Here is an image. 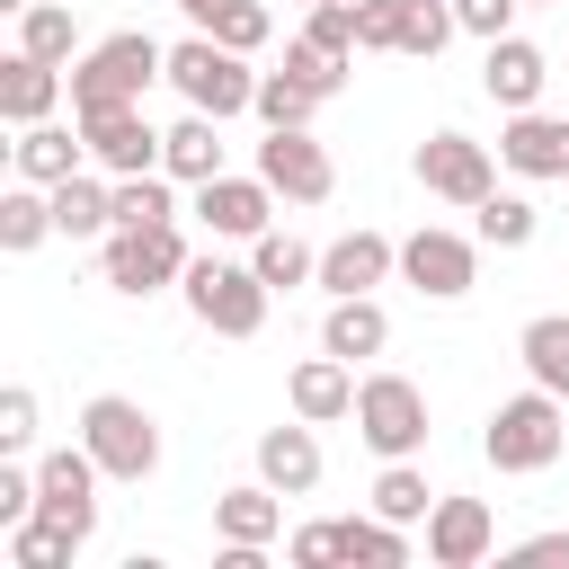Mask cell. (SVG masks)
<instances>
[{
    "label": "cell",
    "mask_w": 569,
    "mask_h": 569,
    "mask_svg": "<svg viewBox=\"0 0 569 569\" xmlns=\"http://www.w3.org/2000/svg\"><path fill=\"white\" fill-rule=\"evenodd\" d=\"M356 436H365L382 462L418 453V445H427V391H418L409 373H373V382H356Z\"/></svg>",
    "instance_id": "8992f818"
},
{
    "label": "cell",
    "mask_w": 569,
    "mask_h": 569,
    "mask_svg": "<svg viewBox=\"0 0 569 569\" xmlns=\"http://www.w3.org/2000/svg\"><path fill=\"white\" fill-rule=\"evenodd\" d=\"M293 418H311V427H329V418H356V365L347 356H311V365H293Z\"/></svg>",
    "instance_id": "44dd1931"
},
{
    "label": "cell",
    "mask_w": 569,
    "mask_h": 569,
    "mask_svg": "<svg viewBox=\"0 0 569 569\" xmlns=\"http://www.w3.org/2000/svg\"><path fill=\"white\" fill-rule=\"evenodd\" d=\"M27 445H36V391L9 382L0 391V453H27Z\"/></svg>",
    "instance_id": "ab89813d"
},
{
    "label": "cell",
    "mask_w": 569,
    "mask_h": 569,
    "mask_svg": "<svg viewBox=\"0 0 569 569\" xmlns=\"http://www.w3.org/2000/svg\"><path fill=\"white\" fill-rule=\"evenodd\" d=\"M258 480L284 489V498H311V489H320V436H311V418L258 436Z\"/></svg>",
    "instance_id": "2e32d148"
},
{
    "label": "cell",
    "mask_w": 569,
    "mask_h": 569,
    "mask_svg": "<svg viewBox=\"0 0 569 569\" xmlns=\"http://www.w3.org/2000/svg\"><path fill=\"white\" fill-rule=\"evenodd\" d=\"M516 356H525V373H533L542 391H560V400H569V320H560V311H542V320H525V338H516Z\"/></svg>",
    "instance_id": "d4e9b609"
},
{
    "label": "cell",
    "mask_w": 569,
    "mask_h": 569,
    "mask_svg": "<svg viewBox=\"0 0 569 569\" xmlns=\"http://www.w3.org/2000/svg\"><path fill=\"white\" fill-rule=\"evenodd\" d=\"M178 284H187V311H196L213 338H258V329H267V293H276V284H267L258 267L187 258V276H178Z\"/></svg>",
    "instance_id": "3957f363"
},
{
    "label": "cell",
    "mask_w": 569,
    "mask_h": 569,
    "mask_svg": "<svg viewBox=\"0 0 569 569\" xmlns=\"http://www.w3.org/2000/svg\"><path fill=\"white\" fill-rule=\"evenodd\" d=\"M0 9H9V18H27V9H36V0H0Z\"/></svg>",
    "instance_id": "7dc6e473"
},
{
    "label": "cell",
    "mask_w": 569,
    "mask_h": 569,
    "mask_svg": "<svg viewBox=\"0 0 569 569\" xmlns=\"http://www.w3.org/2000/svg\"><path fill=\"white\" fill-rule=\"evenodd\" d=\"M98 276H107L116 293H160V284H178V276H187V240H178V222L107 231V249H98Z\"/></svg>",
    "instance_id": "52a82bcc"
},
{
    "label": "cell",
    "mask_w": 569,
    "mask_h": 569,
    "mask_svg": "<svg viewBox=\"0 0 569 569\" xmlns=\"http://www.w3.org/2000/svg\"><path fill=\"white\" fill-rule=\"evenodd\" d=\"M489 542H498V516L480 498H436L427 507V560L436 569H471V560H489Z\"/></svg>",
    "instance_id": "4fadbf2b"
},
{
    "label": "cell",
    "mask_w": 569,
    "mask_h": 569,
    "mask_svg": "<svg viewBox=\"0 0 569 569\" xmlns=\"http://www.w3.org/2000/svg\"><path fill=\"white\" fill-rule=\"evenodd\" d=\"M498 160L516 178H569V116H542V107H516L507 133H498Z\"/></svg>",
    "instance_id": "5bb4252c"
},
{
    "label": "cell",
    "mask_w": 569,
    "mask_h": 569,
    "mask_svg": "<svg viewBox=\"0 0 569 569\" xmlns=\"http://www.w3.org/2000/svg\"><path fill=\"white\" fill-rule=\"evenodd\" d=\"M53 222H62L71 240L116 231V187H98V178H62V187H53Z\"/></svg>",
    "instance_id": "4316f807"
},
{
    "label": "cell",
    "mask_w": 569,
    "mask_h": 569,
    "mask_svg": "<svg viewBox=\"0 0 569 569\" xmlns=\"http://www.w3.org/2000/svg\"><path fill=\"white\" fill-rule=\"evenodd\" d=\"M18 178H36V187H62V178H80V160H89V133H71V124H18Z\"/></svg>",
    "instance_id": "d6986e66"
},
{
    "label": "cell",
    "mask_w": 569,
    "mask_h": 569,
    "mask_svg": "<svg viewBox=\"0 0 569 569\" xmlns=\"http://www.w3.org/2000/svg\"><path fill=\"white\" fill-rule=\"evenodd\" d=\"M516 560H542V569H560V560H569V533H533V542H516Z\"/></svg>",
    "instance_id": "f6af8a7d"
},
{
    "label": "cell",
    "mask_w": 569,
    "mask_h": 569,
    "mask_svg": "<svg viewBox=\"0 0 569 569\" xmlns=\"http://www.w3.org/2000/svg\"><path fill=\"white\" fill-rule=\"evenodd\" d=\"M542 80H551V62H542V44H525V36H489V62H480V89L516 116V107H533L542 98Z\"/></svg>",
    "instance_id": "e0dca14e"
},
{
    "label": "cell",
    "mask_w": 569,
    "mask_h": 569,
    "mask_svg": "<svg viewBox=\"0 0 569 569\" xmlns=\"http://www.w3.org/2000/svg\"><path fill=\"white\" fill-rule=\"evenodd\" d=\"M453 27H462L453 0H400V44H391V53H427V62H436V53L453 44Z\"/></svg>",
    "instance_id": "1f68e13d"
},
{
    "label": "cell",
    "mask_w": 569,
    "mask_h": 569,
    "mask_svg": "<svg viewBox=\"0 0 569 569\" xmlns=\"http://www.w3.org/2000/svg\"><path fill=\"white\" fill-rule=\"evenodd\" d=\"M258 178L284 196V204H320L329 187H338V169H329V151L302 133V124H267V142H258Z\"/></svg>",
    "instance_id": "9c48e42d"
},
{
    "label": "cell",
    "mask_w": 569,
    "mask_h": 569,
    "mask_svg": "<svg viewBox=\"0 0 569 569\" xmlns=\"http://www.w3.org/2000/svg\"><path fill=\"white\" fill-rule=\"evenodd\" d=\"M338 560H373V569H400L409 542L391 516H338Z\"/></svg>",
    "instance_id": "f546056e"
},
{
    "label": "cell",
    "mask_w": 569,
    "mask_h": 569,
    "mask_svg": "<svg viewBox=\"0 0 569 569\" xmlns=\"http://www.w3.org/2000/svg\"><path fill=\"white\" fill-rule=\"evenodd\" d=\"M178 9H187V18H196V27H213V18H222V9H231V0H178Z\"/></svg>",
    "instance_id": "bcb514c9"
},
{
    "label": "cell",
    "mask_w": 569,
    "mask_h": 569,
    "mask_svg": "<svg viewBox=\"0 0 569 569\" xmlns=\"http://www.w3.org/2000/svg\"><path fill=\"white\" fill-rule=\"evenodd\" d=\"M80 445L98 453L107 480H151V471H160V427H151V409L124 400V391H98V400L80 409Z\"/></svg>",
    "instance_id": "277c9868"
},
{
    "label": "cell",
    "mask_w": 569,
    "mask_h": 569,
    "mask_svg": "<svg viewBox=\"0 0 569 569\" xmlns=\"http://www.w3.org/2000/svg\"><path fill=\"white\" fill-rule=\"evenodd\" d=\"M169 80H178V98L204 107V116H240V107H258V71H249V53H231L222 36H187V44H169Z\"/></svg>",
    "instance_id": "5b68a950"
},
{
    "label": "cell",
    "mask_w": 569,
    "mask_h": 569,
    "mask_svg": "<svg viewBox=\"0 0 569 569\" xmlns=\"http://www.w3.org/2000/svg\"><path fill=\"white\" fill-rule=\"evenodd\" d=\"M347 62H356V53H329V44H311V36H293V44H284V71H293V80H311L320 98H338Z\"/></svg>",
    "instance_id": "8d00e7d4"
},
{
    "label": "cell",
    "mask_w": 569,
    "mask_h": 569,
    "mask_svg": "<svg viewBox=\"0 0 569 569\" xmlns=\"http://www.w3.org/2000/svg\"><path fill=\"white\" fill-rule=\"evenodd\" d=\"M418 187L445 196V204H480V196L498 187L489 142H471V133H427V142H418Z\"/></svg>",
    "instance_id": "30bf717a"
},
{
    "label": "cell",
    "mask_w": 569,
    "mask_h": 569,
    "mask_svg": "<svg viewBox=\"0 0 569 569\" xmlns=\"http://www.w3.org/2000/svg\"><path fill=\"white\" fill-rule=\"evenodd\" d=\"M196 213H204V231H222V240H258L267 231V213H276V187L267 178H204L196 187Z\"/></svg>",
    "instance_id": "9a60e30c"
},
{
    "label": "cell",
    "mask_w": 569,
    "mask_h": 569,
    "mask_svg": "<svg viewBox=\"0 0 569 569\" xmlns=\"http://www.w3.org/2000/svg\"><path fill=\"white\" fill-rule=\"evenodd\" d=\"M391 267H400V249H391L382 231H347V240L320 249V284H329V293H373Z\"/></svg>",
    "instance_id": "ffe728a7"
},
{
    "label": "cell",
    "mask_w": 569,
    "mask_h": 569,
    "mask_svg": "<svg viewBox=\"0 0 569 569\" xmlns=\"http://www.w3.org/2000/svg\"><path fill=\"white\" fill-rule=\"evenodd\" d=\"M436 507V489H427V471L400 453V462H382V480H373V516H391V525H418Z\"/></svg>",
    "instance_id": "f1b7e54d"
},
{
    "label": "cell",
    "mask_w": 569,
    "mask_h": 569,
    "mask_svg": "<svg viewBox=\"0 0 569 569\" xmlns=\"http://www.w3.org/2000/svg\"><path fill=\"white\" fill-rule=\"evenodd\" d=\"M18 53H36V62H71V9L36 0V9L18 18Z\"/></svg>",
    "instance_id": "d6a6232c"
},
{
    "label": "cell",
    "mask_w": 569,
    "mask_h": 569,
    "mask_svg": "<svg viewBox=\"0 0 569 569\" xmlns=\"http://www.w3.org/2000/svg\"><path fill=\"white\" fill-rule=\"evenodd\" d=\"M249 267L267 276V284H302V276H320V258L293 240V231H258V249H249Z\"/></svg>",
    "instance_id": "d590c367"
},
{
    "label": "cell",
    "mask_w": 569,
    "mask_h": 569,
    "mask_svg": "<svg viewBox=\"0 0 569 569\" xmlns=\"http://www.w3.org/2000/svg\"><path fill=\"white\" fill-rule=\"evenodd\" d=\"M44 231H62V222H53V187L18 178V187L0 196V249H36Z\"/></svg>",
    "instance_id": "484cf974"
},
{
    "label": "cell",
    "mask_w": 569,
    "mask_h": 569,
    "mask_svg": "<svg viewBox=\"0 0 569 569\" xmlns=\"http://www.w3.org/2000/svg\"><path fill=\"white\" fill-rule=\"evenodd\" d=\"M516 9H525V0H453L462 36H480V44H489V36H507V18H516Z\"/></svg>",
    "instance_id": "b9f144b4"
},
{
    "label": "cell",
    "mask_w": 569,
    "mask_h": 569,
    "mask_svg": "<svg viewBox=\"0 0 569 569\" xmlns=\"http://www.w3.org/2000/svg\"><path fill=\"white\" fill-rule=\"evenodd\" d=\"M560 445H569V418H560V391H542V382L516 391V400H498L489 409V436H480V453L498 471H551Z\"/></svg>",
    "instance_id": "7a4b0ae2"
},
{
    "label": "cell",
    "mask_w": 569,
    "mask_h": 569,
    "mask_svg": "<svg viewBox=\"0 0 569 569\" xmlns=\"http://www.w3.org/2000/svg\"><path fill=\"white\" fill-rule=\"evenodd\" d=\"M284 551H293V569H338V525H302Z\"/></svg>",
    "instance_id": "7bdbcfd3"
},
{
    "label": "cell",
    "mask_w": 569,
    "mask_h": 569,
    "mask_svg": "<svg viewBox=\"0 0 569 569\" xmlns=\"http://www.w3.org/2000/svg\"><path fill=\"white\" fill-rule=\"evenodd\" d=\"M213 124H222V116L187 107V124H169V142H160V169H169V178H187V187L222 178V133H213Z\"/></svg>",
    "instance_id": "603a6c76"
},
{
    "label": "cell",
    "mask_w": 569,
    "mask_h": 569,
    "mask_svg": "<svg viewBox=\"0 0 569 569\" xmlns=\"http://www.w3.org/2000/svg\"><path fill=\"white\" fill-rule=\"evenodd\" d=\"M302 36L329 44V53H356V0H311V27Z\"/></svg>",
    "instance_id": "60d3db41"
},
{
    "label": "cell",
    "mask_w": 569,
    "mask_h": 569,
    "mask_svg": "<svg viewBox=\"0 0 569 569\" xmlns=\"http://www.w3.org/2000/svg\"><path fill=\"white\" fill-rule=\"evenodd\" d=\"M471 213H480V240H489V249H525V240H533V204H525V196H498V187H489Z\"/></svg>",
    "instance_id": "e575fe53"
},
{
    "label": "cell",
    "mask_w": 569,
    "mask_h": 569,
    "mask_svg": "<svg viewBox=\"0 0 569 569\" xmlns=\"http://www.w3.org/2000/svg\"><path fill=\"white\" fill-rule=\"evenodd\" d=\"M80 133H89V160H98L107 178L160 169V142H169V133L142 124V107H98V116H80Z\"/></svg>",
    "instance_id": "7c38bea8"
},
{
    "label": "cell",
    "mask_w": 569,
    "mask_h": 569,
    "mask_svg": "<svg viewBox=\"0 0 569 569\" xmlns=\"http://www.w3.org/2000/svg\"><path fill=\"white\" fill-rule=\"evenodd\" d=\"M382 338H391V320H382V302H373V293H338V302H329V320H320V347H329V356H347V365H356V356H382Z\"/></svg>",
    "instance_id": "cb8c5ba5"
},
{
    "label": "cell",
    "mask_w": 569,
    "mask_h": 569,
    "mask_svg": "<svg viewBox=\"0 0 569 569\" xmlns=\"http://www.w3.org/2000/svg\"><path fill=\"white\" fill-rule=\"evenodd\" d=\"M204 36H222V44H231V53H258V44H267V36H276V18H267V9H258V0H231V9H222V18H213V27H204Z\"/></svg>",
    "instance_id": "74e56055"
},
{
    "label": "cell",
    "mask_w": 569,
    "mask_h": 569,
    "mask_svg": "<svg viewBox=\"0 0 569 569\" xmlns=\"http://www.w3.org/2000/svg\"><path fill=\"white\" fill-rule=\"evenodd\" d=\"M400 276L418 284V293H436V302H453V293H471V276H480V249L462 240V231H409L400 240Z\"/></svg>",
    "instance_id": "8fae6325"
},
{
    "label": "cell",
    "mask_w": 569,
    "mask_h": 569,
    "mask_svg": "<svg viewBox=\"0 0 569 569\" xmlns=\"http://www.w3.org/2000/svg\"><path fill=\"white\" fill-rule=\"evenodd\" d=\"M98 480H107V471H98L89 445H53V453L36 462V516H53L62 533L89 542V533H98Z\"/></svg>",
    "instance_id": "ba28073f"
},
{
    "label": "cell",
    "mask_w": 569,
    "mask_h": 569,
    "mask_svg": "<svg viewBox=\"0 0 569 569\" xmlns=\"http://www.w3.org/2000/svg\"><path fill=\"white\" fill-rule=\"evenodd\" d=\"M213 533H222V542H249V551H267V542L284 533V489H267V480H240V489H222V498H213Z\"/></svg>",
    "instance_id": "ac0fdd59"
},
{
    "label": "cell",
    "mask_w": 569,
    "mask_h": 569,
    "mask_svg": "<svg viewBox=\"0 0 569 569\" xmlns=\"http://www.w3.org/2000/svg\"><path fill=\"white\" fill-rule=\"evenodd\" d=\"M27 516H36V471L0 462V525H27Z\"/></svg>",
    "instance_id": "ee69618b"
},
{
    "label": "cell",
    "mask_w": 569,
    "mask_h": 569,
    "mask_svg": "<svg viewBox=\"0 0 569 569\" xmlns=\"http://www.w3.org/2000/svg\"><path fill=\"white\" fill-rule=\"evenodd\" d=\"M71 551H80V533H62L53 516L9 525V569H71Z\"/></svg>",
    "instance_id": "4dcf8cb0"
},
{
    "label": "cell",
    "mask_w": 569,
    "mask_h": 569,
    "mask_svg": "<svg viewBox=\"0 0 569 569\" xmlns=\"http://www.w3.org/2000/svg\"><path fill=\"white\" fill-rule=\"evenodd\" d=\"M400 44V0H356V53H391Z\"/></svg>",
    "instance_id": "f35d334b"
},
{
    "label": "cell",
    "mask_w": 569,
    "mask_h": 569,
    "mask_svg": "<svg viewBox=\"0 0 569 569\" xmlns=\"http://www.w3.org/2000/svg\"><path fill=\"white\" fill-rule=\"evenodd\" d=\"M53 107H62V62L9 53V62H0V116H9V124H44Z\"/></svg>",
    "instance_id": "7402d4cb"
},
{
    "label": "cell",
    "mask_w": 569,
    "mask_h": 569,
    "mask_svg": "<svg viewBox=\"0 0 569 569\" xmlns=\"http://www.w3.org/2000/svg\"><path fill=\"white\" fill-rule=\"evenodd\" d=\"M258 116H267V124H311V116H320V89L293 80V71H267V80H258Z\"/></svg>",
    "instance_id": "836d02e7"
},
{
    "label": "cell",
    "mask_w": 569,
    "mask_h": 569,
    "mask_svg": "<svg viewBox=\"0 0 569 569\" xmlns=\"http://www.w3.org/2000/svg\"><path fill=\"white\" fill-rule=\"evenodd\" d=\"M142 222H178V204H169V169H133V178H116V231H142Z\"/></svg>",
    "instance_id": "83f0119b"
},
{
    "label": "cell",
    "mask_w": 569,
    "mask_h": 569,
    "mask_svg": "<svg viewBox=\"0 0 569 569\" xmlns=\"http://www.w3.org/2000/svg\"><path fill=\"white\" fill-rule=\"evenodd\" d=\"M169 80V53L124 27V36H98L80 62H71V116H98V107H142V89Z\"/></svg>",
    "instance_id": "6da1fadb"
}]
</instances>
